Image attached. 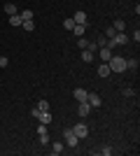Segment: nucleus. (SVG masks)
<instances>
[{"instance_id": "f257e3e1", "label": "nucleus", "mask_w": 140, "mask_h": 156, "mask_svg": "<svg viewBox=\"0 0 140 156\" xmlns=\"http://www.w3.org/2000/svg\"><path fill=\"white\" fill-rule=\"evenodd\" d=\"M128 42H131V37H128L126 33H114L112 37L107 40V49H114V47H121V44H128Z\"/></svg>"}, {"instance_id": "f03ea898", "label": "nucleus", "mask_w": 140, "mask_h": 156, "mask_svg": "<svg viewBox=\"0 0 140 156\" xmlns=\"http://www.w3.org/2000/svg\"><path fill=\"white\" fill-rule=\"evenodd\" d=\"M107 65H110V70H112V72H124V70H126V58H124V56H114V54H112V58L107 61Z\"/></svg>"}, {"instance_id": "7ed1b4c3", "label": "nucleus", "mask_w": 140, "mask_h": 156, "mask_svg": "<svg viewBox=\"0 0 140 156\" xmlns=\"http://www.w3.org/2000/svg\"><path fill=\"white\" fill-rule=\"evenodd\" d=\"M63 140H66L68 147H77V142H80V137L73 133V128H66V130H63Z\"/></svg>"}, {"instance_id": "20e7f679", "label": "nucleus", "mask_w": 140, "mask_h": 156, "mask_svg": "<svg viewBox=\"0 0 140 156\" xmlns=\"http://www.w3.org/2000/svg\"><path fill=\"white\" fill-rule=\"evenodd\" d=\"M73 133L80 137V140H84V137L89 135V126L87 124H77V126H73Z\"/></svg>"}, {"instance_id": "39448f33", "label": "nucleus", "mask_w": 140, "mask_h": 156, "mask_svg": "<svg viewBox=\"0 0 140 156\" xmlns=\"http://www.w3.org/2000/svg\"><path fill=\"white\" fill-rule=\"evenodd\" d=\"M87 103L91 105V110H93V107H100V105H103V98H100L98 93H89V96H87Z\"/></svg>"}, {"instance_id": "423d86ee", "label": "nucleus", "mask_w": 140, "mask_h": 156, "mask_svg": "<svg viewBox=\"0 0 140 156\" xmlns=\"http://www.w3.org/2000/svg\"><path fill=\"white\" fill-rule=\"evenodd\" d=\"M73 21H75V23H82V26H87V23H89V16H87V12L77 9V12H75V16H73Z\"/></svg>"}, {"instance_id": "0eeeda50", "label": "nucleus", "mask_w": 140, "mask_h": 156, "mask_svg": "<svg viewBox=\"0 0 140 156\" xmlns=\"http://www.w3.org/2000/svg\"><path fill=\"white\" fill-rule=\"evenodd\" d=\"M98 58L107 63V61L112 58V49H107V47H100V49H98Z\"/></svg>"}, {"instance_id": "6e6552de", "label": "nucleus", "mask_w": 140, "mask_h": 156, "mask_svg": "<svg viewBox=\"0 0 140 156\" xmlns=\"http://www.w3.org/2000/svg\"><path fill=\"white\" fill-rule=\"evenodd\" d=\"M52 112H49V110H47V112H40V114H38V121H40V124H45V126H49V124H52Z\"/></svg>"}, {"instance_id": "1a4fd4ad", "label": "nucleus", "mask_w": 140, "mask_h": 156, "mask_svg": "<svg viewBox=\"0 0 140 156\" xmlns=\"http://www.w3.org/2000/svg\"><path fill=\"white\" fill-rule=\"evenodd\" d=\"M73 96H75V100H77V103H84V100H87V96H89V91H84V89H75Z\"/></svg>"}, {"instance_id": "9d476101", "label": "nucleus", "mask_w": 140, "mask_h": 156, "mask_svg": "<svg viewBox=\"0 0 140 156\" xmlns=\"http://www.w3.org/2000/svg\"><path fill=\"white\" fill-rule=\"evenodd\" d=\"M77 114L80 117H87V114H91V105L84 100V103H80V110H77Z\"/></svg>"}, {"instance_id": "9b49d317", "label": "nucleus", "mask_w": 140, "mask_h": 156, "mask_svg": "<svg viewBox=\"0 0 140 156\" xmlns=\"http://www.w3.org/2000/svg\"><path fill=\"white\" fill-rule=\"evenodd\" d=\"M110 75H112V70H110V65L107 63H103L98 68V77H110Z\"/></svg>"}, {"instance_id": "f8f14e48", "label": "nucleus", "mask_w": 140, "mask_h": 156, "mask_svg": "<svg viewBox=\"0 0 140 156\" xmlns=\"http://www.w3.org/2000/svg\"><path fill=\"white\" fill-rule=\"evenodd\" d=\"M73 33H75V37H82V35L87 33V26H82V23H75V26H73Z\"/></svg>"}, {"instance_id": "ddd939ff", "label": "nucleus", "mask_w": 140, "mask_h": 156, "mask_svg": "<svg viewBox=\"0 0 140 156\" xmlns=\"http://www.w3.org/2000/svg\"><path fill=\"white\" fill-rule=\"evenodd\" d=\"M80 56H82V61H84V63H91L96 54H93V51H89V49H82V54H80Z\"/></svg>"}, {"instance_id": "4468645a", "label": "nucleus", "mask_w": 140, "mask_h": 156, "mask_svg": "<svg viewBox=\"0 0 140 156\" xmlns=\"http://www.w3.org/2000/svg\"><path fill=\"white\" fill-rule=\"evenodd\" d=\"M38 135H40V144L42 147H47V144L52 142V140H49V130H42V133H38Z\"/></svg>"}, {"instance_id": "2eb2a0df", "label": "nucleus", "mask_w": 140, "mask_h": 156, "mask_svg": "<svg viewBox=\"0 0 140 156\" xmlns=\"http://www.w3.org/2000/svg\"><path fill=\"white\" fill-rule=\"evenodd\" d=\"M112 28H114V30H117V33H124V28H126V23H124V19H114Z\"/></svg>"}, {"instance_id": "dca6fc26", "label": "nucleus", "mask_w": 140, "mask_h": 156, "mask_svg": "<svg viewBox=\"0 0 140 156\" xmlns=\"http://www.w3.org/2000/svg\"><path fill=\"white\" fill-rule=\"evenodd\" d=\"M52 144V154H61V151L66 149V147H63V142H49Z\"/></svg>"}, {"instance_id": "f3484780", "label": "nucleus", "mask_w": 140, "mask_h": 156, "mask_svg": "<svg viewBox=\"0 0 140 156\" xmlns=\"http://www.w3.org/2000/svg\"><path fill=\"white\" fill-rule=\"evenodd\" d=\"M5 14H7V16L16 14V5H14V2H7V5H5Z\"/></svg>"}, {"instance_id": "a211bd4d", "label": "nucleus", "mask_w": 140, "mask_h": 156, "mask_svg": "<svg viewBox=\"0 0 140 156\" xmlns=\"http://www.w3.org/2000/svg\"><path fill=\"white\" fill-rule=\"evenodd\" d=\"M19 16H21L23 21H31V19H33V9H23V12H21Z\"/></svg>"}, {"instance_id": "6ab92c4d", "label": "nucleus", "mask_w": 140, "mask_h": 156, "mask_svg": "<svg viewBox=\"0 0 140 156\" xmlns=\"http://www.w3.org/2000/svg\"><path fill=\"white\" fill-rule=\"evenodd\" d=\"M21 26H23V30H28V33H31V30H35L33 19H31V21H21Z\"/></svg>"}, {"instance_id": "aec40b11", "label": "nucleus", "mask_w": 140, "mask_h": 156, "mask_svg": "<svg viewBox=\"0 0 140 156\" xmlns=\"http://www.w3.org/2000/svg\"><path fill=\"white\" fill-rule=\"evenodd\" d=\"M21 21L23 19H21L19 14H12V16H9V23H12V26H21Z\"/></svg>"}, {"instance_id": "412c9836", "label": "nucleus", "mask_w": 140, "mask_h": 156, "mask_svg": "<svg viewBox=\"0 0 140 156\" xmlns=\"http://www.w3.org/2000/svg\"><path fill=\"white\" fill-rule=\"evenodd\" d=\"M77 44H80V49H87V47H89V40L82 35V37H77Z\"/></svg>"}, {"instance_id": "4be33fe9", "label": "nucleus", "mask_w": 140, "mask_h": 156, "mask_svg": "<svg viewBox=\"0 0 140 156\" xmlns=\"http://www.w3.org/2000/svg\"><path fill=\"white\" fill-rule=\"evenodd\" d=\"M138 65H140V61H138V58H128V61H126V68H133V70H135Z\"/></svg>"}, {"instance_id": "5701e85b", "label": "nucleus", "mask_w": 140, "mask_h": 156, "mask_svg": "<svg viewBox=\"0 0 140 156\" xmlns=\"http://www.w3.org/2000/svg\"><path fill=\"white\" fill-rule=\"evenodd\" d=\"M100 154H103V156H110V154H112V147H110V144H103V147H100Z\"/></svg>"}, {"instance_id": "b1692460", "label": "nucleus", "mask_w": 140, "mask_h": 156, "mask_svg": "<svg viewBox=\"0 0 140 156\" xmlns=\"http://www.w3.org/2000/svg\"><path fill=\"white\" fill-rule=\"evenodd\" d=\"M73 26H75L73 19H63V28H66V30H73Z\"/></svg>"}, {"instance_id": "393cba45", "label": "nucleus", "mask_w": 140, "mask_h": 156, "mask_svg": "<svg viewBox=\"0 0 140 156\" xmlns=\"http://www.w3.org/2000/svg\"><path fill=\"white\" fill-rule=\"evenodd\" d=\"M38 110H40V112H47V110H49V103H47V100H40V103H38Z\"/></svg>"}, {"instance_id": "a878e982", "label": "nucleus", "mask_w": 140, "mask_h": 156, "mask_svg": "<svg viewBox=\"0 0 140 156\" xmlns=\"http://www.w3.org/2000/svg\"><path fill=\"white\" fill-rule=\"evenodd\" d=\"M121 93H124V96H126V98L135 96V91H133V89H131V86H126V89H124V91H121Z\"/></svg>"}, {"instance_id": "bb28decb", "label": "nucleus", "mask_w": 140, "mask_h": 156, "mask_svg": "<svg viewBox=\"0 0 140 156\" xmlns=\"http://www.w3.org/2000/svg\"><path fill=\"white\" fill-rule=\"evenodd\" d=\"M107 44V37H98V40H96V47H98V49H100V47H105Z\"/></svg>"}, {"instance_id": "cd10ccee", "label": "nucleus", "mask_w": 140, "mask_h": 156, "mask_svg": "<svg viewBox=\"0 0 140 156\" xmlns=\"http://www.w3.org/2000/svg\"><path fill=\"white\" fill-rule=\"evenodd\" d=\"M7 65H9V58H7V56H0V68H7Z\"/></svg>"}, {"instance_id": "c85d7f7f", "label": "nucleus", "mask_w": 140, "mask_h": 156, "mask_svg": "<svg viewBox=\"0 0 140 156\" xmlns=\"http://www.w3.org/2000/svg\"><path fill=\"white\" fill-rule=\"evenodd\" d=\"M114 33H117V30H114V28H112V26H110V28H105V37H107V40H110V37H112V35H114Z\"/></svg>"}]
</instances>
